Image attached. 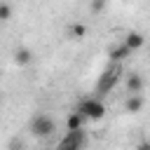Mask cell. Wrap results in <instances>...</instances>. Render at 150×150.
<instances>
[{
    "mask_svg": "<svg viewBox=\"0 0 150 150\" xmlns=\"http://www.w3.org/2000/svg\"><path fill=\"white\" fill-rule=\"evenodd\" d=\"M68 33H70L73 40H84V35H87V26H84V23H73V26L68 28Z\"/></svg>",
    "mask_w": 150,
    "mask_h": 150,
    "instance_id": "cell-11",
    "label": "cell"
},
{
    "mask_svg": "<svg viewBox=\"0 0 150 150\" xmlns=\"http://www.w3.org/2000/svg\"><path fill=\"white\" fill-rule=\"evenodd\" d=\"M54 131H56V124H54V120H52L49 115L38 112V115L30 120V134H33L35 138H49Z\"/></svg>",
    "mask_w": 150,
    "mask_h": 150,
    "instance_id": "cell-2",
    "label": "cell"
},
{
    "mask_svg": "<svg viewBox=\"0 0 150 150\" xmlns=\"http://www.w3.org/2000/svg\"><path fill=\"white\" fill-rule=\"evenodd\" d=\"M148 56H150V49H148Z\"/></svg>",
    "mask_w": 150,
    "mask_h": 150,
    "instance_id": "cell-14",
    "label": "cell"
},
{
    "mask_svg": "<svg viewBox=\"0 0 150 150\" xmlns=\"http://www.w3.org/2000/svg\"><path fill=\"white\" fill-rule=\"evenodd\" d=\"M117 82H120V68H117V66H112V68L103 70V73H101V77H98V84H96V94H98V96H103V94L112 91Z\"/></svg>",
    "mask_w": 150,
    "mask_h": 150,
    "instance_id": "cell-3",
    "label": "cell"
},
{
    "mask_svg": "<svg viewBox=\"0 0 150 150\" xmlns=\"http://www.w3.org/2000/svg\"><path fill=\"white\" fill-rule=\"evenodd\" d=\"M0 19H2V21H9V19H12V7H9L7 2L0 5Z\"/></svg>",
    "mask_w": 150,
    "mask_h": 150,
    "instance_id": "cell-13",
    "label": "cell"
},
{
    "mask_svg": "<svg viewBox=\"0 0 150 150\" xmlns=\"http://www.w3.org/2000/svg\"><path fill=\"white\" fill-rule=\"evenodd\" d=\"M75 110H77L84 120H94V122L105 115V105H103L101 96H87V98H82V101L75 105Z\"/></svg>",
    "mask_w": 150,
    "mask_h": 150,
    "instance_id": "cell-1",
    "label": "cell"
},
{
    "mask_svg": "<svg viewBox=\"0 0 150 150\" xmlns=\"http://www.w3.org/2000/svg\"><path fill=\"white\" fill-rule=\"evenodd\" d=\"M103 7H105V0H91V2H89L91 14H101V12H103Z\"/></svg>",
    "mask_w": 150,
    "mask_h": 150,
    "instance_id": "cell-12",
    "label": "cell"
},
{
    "mask_svg": "<svg viewBox=\"0 0 150 150\" xmlns=\"http://www.w3.org/2000/svg\"><path fill=\"white\" fill-rule=\"evenodd\" d=\"M82 124H84V117H82L77 110L68 112V117H66V131H75V129H82Z\"/></svg>",
    "mask_w": 150,
    "mask_h": 150,
    "instance_id": "cell-10",
    "label": "cell"
},
{
    "mask_svg": "<svg viewBox=\"0 0 150 150\" xmlns=\"http://www.w3.org/2000/svg\"><path fill=\"white\" fill-rule=\"evenodd\" d=\"M129 56H131V49H129L124 42L110 47V61H112V63H120V61H124V59H129Z\"/></svg>",
    "mask_w": 150,
    "mask_h": 150,
    "instance_id": "cell-6",
    "label": "cell"
},
{
    "mask_svg": "<svg viewBox=\"0 0 150 150\" xmlns=\"http://www.w3.org/2000/svg\"><path fill=\"white\" fill-rule=\"evenodd\" d=\"M122 42H124L131 52H136V49H141V47L145 45V38H143L138 30H129V33L124 35V40H122Z\"/></svg>",
    "mask_w": 150,
    "mask_h": 150,
    "instance_id": "cell-5",
    "label": "cell"
},
{
    "mask_svg": "<svg viewBox=\"0 0 150 150\" xmlns=\"http://www.w3.org/2000/svg\"><path fill=\"white\" fill-rule=\"evenodd\" d=\"M143 96L141 94H129V98L124 101V110L127 112H131V115H136V112H141L143 110Z\"/></svg>",
    "mask_w": 150,
    "mask_h": 150,
    "instance_id": "cell-7",
    "label": "cell"
},
{
    "mask_svg": "<svg viewBox=\"0 0 150 150\" xmlns=\"http://www.w3.org/2000/svg\"><path fill=\"white\" fill-rule=\"evenodd\" d=\"M30 61H33V52H30L28 47L14 49V63H16V66H28Z\"/></svg>",
    "mask_w": 150,
    "mask_h": 150,
    "instance_id": "cell-9",
    "label": "cell"
},
{
    "mask_svg": "<svg viewBox=\"0 0 150 150\" xmlns=\"http://www.w3.org/2000/svg\"><path fill=\"white\" fill-rule=\"evenodd\" d=\"M87 145V136L82 129H75V131H66V136L59 141V148H68V150H80Z\"/></svg>",
    "mask_w": 150,
    "mask_h": 150,
    "instance_id": "cell-4",
    "label": "cell"
},
{
    "mask_svg": "<svg viewBox=\"0 0 150 150\" xmlns=\"http://www.w3.org/2000/svg\"><path fill=\"white\" fill-rule=\"evenodd\" d=\"M127 89H129V94H141L143 91V77L138 73H129L127 75Z\"/></svg>",
    "mask_w": 150,
    "mask_h": 150,
    "instance_id": "cell-8",
    "label": "cell"
}]
</instances>
